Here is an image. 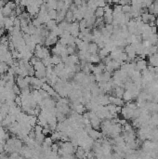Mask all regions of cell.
I'll return each mask as SVG.
<instances>
[{"label":"cell","instance_id":"cell-19","mask_svg":"<svg viewBox=\"0 0 158 159\" xmlns=\"http://www.w3.org/2000/svg\"><path fill=\"white\" fill-rule=\"evenodd\" d=\"M8 69H10V67H8V63L7 62H0V74H5V73H7L8 71Z\"/></svg>","mask_w":158,"mask_h":159},{"label":"cell","instance_id":"cell-25","mask_svg":"<svg viewBox=\"0 0 158 159\" xmlns=\"http://www.w3.org/2000/svg\"><path fill=\"white\" fill-rule=\"evenodd\" d=\"M78 24H79L80 31H83V30L87 29V21H86V20H85V19H83L82 21H80L78 23Z\"/></svg>","mask_w":158,"mask_h":159},{"label":"cell","instance_id":"cell-17","mask_svg":"<svg viewBox=\"0 0 158 159\" xmlns=\"http://www.w3.org/2000/svg\"><path fill=\"white\" fill-rule=\"evenodd\" d=\"M149 43L151 44V46H157L158 43V34H153V36L148 39Z\"/></svg>","mask_w":158,"mask_h":159},{"label":"cell","instance_id":"cell-15","mask_svg":"<svg viewBox=\"0 0 158 159\" xmlns=\"http://www.w3.org/2000/svg\"><path fill=\"white\" fill-rule=\"evenodd\" d=\"M66 23H75V17H74V13H73L72 11H68L66 13V16H65V20H64Z\"/></svg>","mask_w":158,"mask_h":159},{"label":"cell","instance_id":"cell-14","mask_svg":"<svg viewBox=\"0 0 158 159\" xmlns=\"http://www.w3.org/2000/svg\"><path fill=\"white\" fill-rule=\"evenodd\" d=\"M94 16L96 17V19H101L103 18L104 16V8H97V10L94 12Z\"/></svg>","mask_w":158,"mask_h":159},{"label":"cell","instance_id":"cell-4","mask_svg":"<svg viewBox=\"0 0 158 159\" xmlns=\"http://www.w3.org/2000/svg\"><path fill=\"white\" fill-rule=\"evenodd\" d=\"M98 102L101 106H107L110 104V96L107 94H103V95H100L97 97Z\"/></svg>","mask_w":158,"mask_h":159},{"label":"cell","instance_id":"cell-9","mask_svg":"<svg viewBox=\"0 0 158 159\" xmlns=\"http://www.w3.org/2000/svg\"><path fill=\"white\" fill-rule=\"evenodd\" d=\"M100 51V49L99 47H98L97 44L95 43H89L88 45V52L90 54V55H95V54H98V52Z\"/></svg>","mask_w":158,"mask_h":159},{"label":"cell","instance_id":"cell-20","mask_svg":"<svg viewBox=\"0 0 158 159\" xmlns=\"http://www.w3.org/2000/svg\"><path fill=\"white\" fill-rule=\"evenodd\" d=\"M51 62H52V65H58L59 63L62 62V58L60 57V56H57V55H53L51 56Z\"/></svg>","mask_w":158,"mask_h":159},{"label":"cell","instance_id":"cell-12","mask_svg":"<svg viewBox=\"0 0 158 159\" xmlns=\"http://www.w3.org/2000/svg\"><path fill=\"white\" fill-rule=\"evenodd\" d=\"M101 82H109V81L112 79V75L110 74V73L104 71L102 74L101 75Z\"/></svg>","mask_w":158,"mask_h":159},{"label":"cell","instance_id":"cell-3","mask_svg":"<svg viewBox=\"0 0 158 159\" xmlns=\"http://www.w3.org/2000/svg\"><path fill=\"white\" fill-rule=\"evenodd\" d=\"M133 112L134 110H131L130 108L127 106H124L122 107V111H121V114L123 115V117L125 118L126 120H131L133 118Z\"/></svg>","mask_w":158,"mask_h":159},{"label":"cell","instance_id":"cell-8","mask_svg":"<svg viewBox=\"0 0 158 159\" xmlns=\"http://www.w3.org/2000/svg\"><path fill=\"white\" fill-rule=\"evenodd\" d=\"M124 93H125V88H120V87H117L115 88L114 89L112 90V93H111L110 96H114V97H117V98H123Z\"/></svg>","mask_w":158,"mask_h":159},{"label":"cell","instance_id":"cell-13","mask_svg":"<svg viewBox=\"0 0 158 159\" xmlns=\"http://www.w3.org/2000/svg\"><path fill=\"white\" fill-rule=\"evenodd\" d=\"M101 61V59L100 58L99 54H95V55H91L90 58H89L88 62H90L91 64H99Z\"/></svg>","mask_w":158,"mask_h":159},{"label":"cell","instance_id":"cell-21","mask_svg":"<svg viewBox=\"0 0 158 159\" xmlns=\"http://www.w3.org/2000/svg\"><path fill=\"white\" fill-rule=\"evenodd\" d=\"M57 14H58V11L56 10H51L48 12V15L49 17L50 20H54L56 21V18H57Z\"/></svg>","mask_w":158,"mask_h":159},{"label":"cell","instance_id":"cell-22","mask_svg":"<svg viewBox=\"0 0 158 159\" xmlns=\"http://www.w3.org/2000/svg\"><path fill=\"white\" fill-rule=\"evenodd\" d=\"M88 4V8H89V10H93L94 12H95V10H97V1H88L87 2Z\"/></svg>","mask_w":158,"mask_h":159},{"label":"cell","instance_id":"cell-1","mask_svg":"<svg viewBox=\"0 0 158 159\" xmlns=\"http://www.w3.org/2000/svg\"><path fill=\"white\" fill-rule=\"evenodd\" d=\"M35 54H36V57H37L39 60H41V61L48 57H50L49 50L48 49V48H46L45 46H41V45H36Z\"/></svg>","mask_w":158,"mask_h":159},{"label":"cell","instance_id":"cell-23","mask_svg":"<svg viewBox=\"0 0 158 159\" xmlns=\"http://www.w3.org/2000/svg\"><path fill=\"white\" fill-rule=\"evenodd\" d=\"M132 10L130 5H126L122 7V13L124 14H130V12Z\"/></svg>","mask_w":158,"mask_h":159},{"label":"cell","instance_id":"cell-29","mask_svg":"<svg viewBox=\"0 0 158 159\" xmlns=\"http://www.w3.org/2000/svg\"><path fill=\"white\" fill-rule=\"evenodd\" d=\"M155 27L158 29V18H156V21H155Z\"/></svg>","mask_w":158,"mask_h":159},{"label":"cell","instance_id":"cell-2","mask_svg":"<svg viewBox=\"0 0 158 159\" xmlns=\"http://www.w3.org/2000/svg\"><path fill=\"white\" fill-rule=\"evenodd\" d=\"M68 31L70 32L71 36H74L75 38H77L79 36V33H80V29H79V24L77 21H75V23H70V26H69V30Z\"/></svg>","mask_w":158,"mask_h":159},{"label":"cell","instance_id":"cell-26","mask_svg":"<svg viewBox=\"0 0 158 159\" xmlns=\"http://www.w3.org/2000/svg\"><path fill=\"white\" fill-rule=\"evenodd\" d=\"M127 107H129L131 110H136L138 108V105H137V102H134V101H129V102H127L126 104Z\"/></svg>","mask_w":158,"mask_h":159},{"label":"cell","instance_id":"cell-11","mask_svg":"<svg viewBox=\"0 0 158 159\" xmlns=\"http://www.w3.org/2000/svg\"><path fill=\"white\" fill-rule=\"evenodd\" d=\"M148 13L155 15V17L158 16V5L157 4H155V3L152 4V6L148 8Z\"/></svg>","mask_w":158,"mask_h":159},{"label":"cell","instance_id":"cell-6","mask_svg":"<svg viewBox=\"0 0 158 159\" xmlns=\"http://www.w3.org/2000/svg\"><path fill=\"white\" fill-rule=\"evenodd\" d=\"M75 158L76 159H87V154L88 152L86 150H84L82 147H77L75 150Z\"/></svg>","mask_w":158,"mask_h":159},{"label":"cell","instance_id":"cell-27","mask_svg":"<svg viewBox=\"0 0 158 159\" xmlns=\"http://www.w3.org/2000/svg\"><path fill=\"white\" fill-rule=\"evenodd\" d=\"M105 28H106V30H107V31H108L109 33L113 34L114 29V27L113 24H105Z\"/></svg>","mask_w":158,"mask_h":159},{"label":"cell","instance_id":"cell-10","mask_svg":"<svg viewBox=\"0 0 158 159\" xmlns=\"http://www.w3.org/2000/svg\"><path fill=\"white\" fill-rule=\"evenodd\" d=\"M122 99L125 102H129L133 101L135 98L133 96V94L131 93V91H129V90H125V93H124Z\"/></svg>","mask_w":158,"mask_h":159},{"label":"cell","instance_id":"cell-5","mask_svg":"<svg viewBox=\"0 0 158 159\" xmlns=\"http://www.w3.org/2000/svg\"><path fill=\"white\" fill-rule=\"evenodd\" d=\"M88 136L90 137V138H91L94 141H97V140H101V139L103 138V136H102L101 132L100 130H93V128L88 133Z\"/></svg>","mask_w":158,"mask_h":159},{"label":"cell","instance_id":"cell-28","mask_svg":"<svg viewBox=\"0 0 158 159\" xmlns=\"http://www.w3.org/2000/svg\"><path fill=\"white\" fill-rule=\"evenodd\" d=\"M106 5H107V3L103 0H100V1H97V7L98 8H104Z\"/></svg>","mask_w":158,"mask_h":159},{"label":"cell","instance_id":"cell-18","mask_svg":"<svg viewBox=\"0 0 158 159\" xmlns=\"http://www.w3.org/2000/svg\"><path fill=\"white\" fill-rule=\"evenodd\" d=\"M99 56H100V58L101 59V60H103L104 58H106V57H108V56L110 55V52L109 51L106 49L105 48H103V49H100V51H99Z\"/></svg>","mask_w":158,"mask_h":159},{"label":"cell","instance_id":"cell-24","mask_svg":"<svg viewBox=\"0 0 158 159\" xmlns=\"http://www.w3.org/2000/svg\"><path fill=\"white\" fill-rule=\"evenodd\" d=\"M153 2L152 1H142V10H148L149 8H150L152 6V4Z\"/></svg>","mask_w":158,"mask_h":159},{"label":"cell","instance_id":"cell-7","mask_svg":"<svg viewBox=\"0 0 158 159\" xmlns=\"http://www.w3.org/2000/svg\"><path fill=\"white\" fill-rule=\"evenodd\" d=\"M110 104L119 106V107H123V105L125 104V101H123V99L114 97V96H110Z\"/></svg>","mask_w":158,"mask_h":159},{"label":"cell","instance_id":"cell-16","mask_svg":"<svg viewBox=\"0 0 158 159\" xmlns=\"http://www.w3.org/2000/svg\"><path fill=\"white\" fill-rule=\"evenodd\" d=\"M68 55H75L76 54V50H77V47L76 45H72V46H67L66 47Z\"/></svg>","mask_w":158,"mask_h":159}]
</instances>
